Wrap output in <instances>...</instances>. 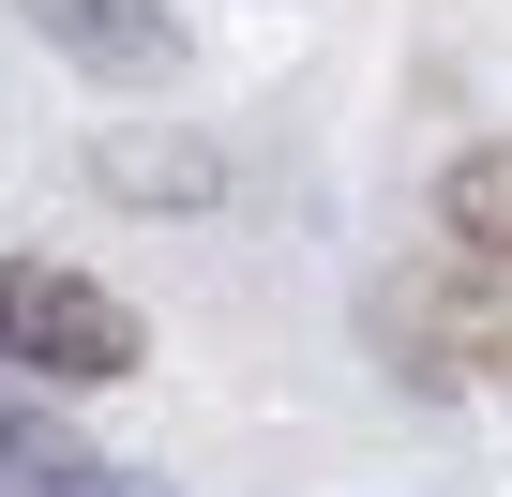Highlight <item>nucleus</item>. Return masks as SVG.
<instances>
[{
  "label": "nucleus",
  "mask_w": 512,
  "mask_h": 497,
  "mask_svg": "<svg viewBox=\"0 0 512 497\" xmlns=\"http://www.w3.org/2000/svg\"><path fill=\"white\" fill-rule=\"evenodd\" d=\"M0 362L46 377V392H121V377L151 362V332H136L121 287H91V272H61V257H0Z\"/></svg>",
  "instance_id": "1"
},
{
  "label": "nucleus",
  "mask_w": 512,
  "mask_h": 497,
  "mask_svg": "<svg viewBox=\"0 0 512 497\" xmlns=\"http://www.w3.org/2000/svg\"><path fill=\"white\" fill-rule=\"evenodd\" d=\"M362 317H377L392 377H422V392H467V377H497V362H512V317L482 302V257H452V272H392Z\"/></svg>",
  "instance_id": "2"
},
{
  "label": "nucleus",
  "mask_w": 512,
  "mask_h": 497,
  "mask_svg": "<svg viewBox=\"0 0 512 497\" xmlns=\"http://www.w3.org/2000/svg\"><path fill=\"white\" fill-rule=\"evenodd\" d=\"M16 16H31L46 61H76V76H106V91H136V76L181 61V16H166V0H16Z\"/></svg>",
  "instance_id": "3"
},
{
  "label": "nucleus",
  "mask_w": 512,
  "mask_h": 497,
  "mask_svg": "<svg viewBox=\"0 0 512 497\" xmlns=\"http://www.w3.org/2000/svg\"><path fill=\"white\" fill-rule=\"evenodd\" d=\"M437 241H452V257H482V272H512V136L467 151V166L437 181Z\"/></svg>",
  "instance_id": "4"
},
{
  "label": "nucleus",
  "mask_w": 512,
  "mask_h": 497,
  "mask_svg": "<svg viewBox=\"0 0 512 497\" xmlns=\"http://www.w3.org/2000/svg\"><path fill=\"white\" fill-rule=\"evenodd\" d=\"M0 497H166V482L91 467V452H0Z\"/></svg>",
  "instance_id": "5"
},
{
  "label": "nucleus",
  "mask_w": 512,
  "mask_h": 497,
  "mask_svg": "<svg viewBox=\"0 0 512 497\" xmlns=\"http://www.w3.org/2000/svg\"><path fill=\"white\" fill-rule=\"evenodd\" d=\"M91 166H106V196H211V151H181V136H166V151H136V136H106Z\"/></svg>",
  "instance_id": "6"
},
{
  "label": "nucleus",
  "mask_w": 512,
  "mask_h": 497,
  "mask_svg": "<svg viewBox=\"0 0 512 497\" xmlns=\"http://www.w3.org/2000/svg\"><path fill=\"white\" fill-rule=\"evenodd\" d=\"M0 452H31V422H16V407H0Z\"/></svg>",
  "instance_id": "7"
}]
</instances>
